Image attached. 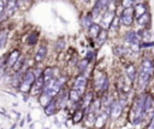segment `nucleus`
<instances>
[{
	"mask_svg": "<svg viewBox=\"0 0 154 129\" xmlns=\"http://www.w3.org/2000/svg\"><path fill=\"white\" fill-rule=\"evenodd\" d=\"M154 74V60L149 57L144 58L141 63L140 70L137 71V87L139 89H144L147 87V85L149 83L152 76Z\"/></svg>",
	"mask_w": 154,
	"mask_h": 129,
	"instance_id": "nucleus-1",
	"label": "nucleus"
},
{
	"mask_svg": "<svg viewBox=\"0 0 154 129\" xmlns=\"http://www.w3.org/2000/svg\"><path fill=\"white\" fill-rule=\"evenodd\" d=\"M87 83H88V80L83 74H81L76 77V80L74 82V86H72V89L69 93V98L72 103L80 102L81 96H82V94H83V92L87 87Z\"/></svg>",
	"mask_w": 154,
	"mask_h": 129,
	"instance_id": "nucleus-2",
	"label": "nucleus"
},
{
	"mask_svg": "<svg viewBox=\"0 0 154 129\" xmlns=\"http://www.w3.org/2000/svg\"><path fill=\"white\" fill-rule=\"evenodd\" d=\"M144 96L142 98H136L135 103H134V106L131 109V121L134 124H137L142 121L143 118V115H144Z\"/></svg>",
	"mask_w": 154,
	"mask_h": 129,
	"instance_id": "nucleus-3",
	"label": "nucleus"
},
{
	"mask_svg": "<svg viewBox=\"0 0 154 129\" xmlns=\"http://www.w3.org/2000/svg\"><path fill=\"white\" fill-rule=\"evenodd\" d=\"M36 79H38V77H36L35 73L33 71V69L25 70V73H24V75H23V79H22V81H21V83H19V86H18V87H19V90L23 92V93L29 92L30 89H32V86H33V83L35 82Z\"/></svg>",
	"mask_w": 154,
	"mask_h": 129,
	"instance_id": "nucleus-4",
	"label": "nucleus"
},
{
	"mask_svg": "<svg viewBox=\"0 0 154 129\" xmlns=\"http://www.w3.org/2000/svg\"><path fill=\"white\" fill-rule=\"evenodd\" d=\"M119 19L122 25L124 27H131L135 19V11L134 7H128V9H123L120 15H119Z\"/></svg>",
	"mask_w": 154,
	"mask_h": 129,
	"instance_id": "nucleus-5",
	"label": "nucleus"
},
{
	"mask_svg": "<svg viewBox=\"0 0 154 129\" xmlns=\"http://www.w3.org/2000/svg\"><path fill=\"white\" fill-rule=\"evenodd\" d=\"M124 41H125L127 44H129L130 47H134L135 51L141 50V48H140L141 38L139 36V34H137L136 30H133V29L128 30L127 33H125V35H124Z\"/></svg>",
	"mask_w": 154,
	"mask_h": 129,
	"instance_id": "nucleus-6",
	"label": "nucleus"
},
{
	"mask_svg": "<svg viewBox=\"0 0 154 129\" xmlns=\"http://www.w3.org/2000/svg\"><path fill=\"white\" fill-rule=\"evenodd\" d=\"M107 86H108V79H107L106 74L99 73L98 76L95 77V80H94V87H95V89L98 92H104V90H106Z\"/></svg>",
	"mask_w": 154,
	"mask_h": 129,
	"instance_id": "nucleus-7",
	"label": "nucleus"
},
{
	"mask_svg": "<svg viewBox=\"0 0 154 129\" xmlns=\"http://www.w3.org/2000/svg\"><path fill=\"white\" fill-rule=\"evenodd\" d=\"M123 108H124V102H116L112 104L111 109H110V116L112 119H117L122 112H123Z\"/></svg>",
	"mask_w": 154,
	"mask_h": 129,
	"instance_id": "nucleus-8",
	"label": "nucleus"
},
{
	"mask_svg": "<svg viewBox=\"0 0 154 129\" xmlns=\"http://www.w3.org/2000/svg\"><path fill=\"white\" fill-rule=\"evenodd\" d=\"M114 16H116V11H113V10H107V11H105V12L101 15V17H100V18H101V27L105 28V29H108V27H110L112 19L114 18Z\"/></svg>",
	"mask_w": 154,
	"mask_h": 129,
	"instance_id": "nucleus-9",
	"label": "nucleus"
},
{
	"mask_svg": "<svg viewBox=\"0 0 154 129\" xmlns=\"http://www.w3.org/2000/svg\"><path fill=\"white\" fill-rule=\"evenodd\" d=\"M43 89H45V80H43V76H40L33 83L32 89H30V94H32V95H36V94L43 92Z\"/></svg>",
	"mask_w": 154,
	"mask_h": 129,
	"instance_id": "nucleus-10",
	"label": "nucleus"
},
{
	"mask_svg": "<svg viewBox=\"0 0 154 129\" xmlns=\"http://www.w3.org/2000/svg\"><path fill=\"white\" fill-rule=\"evenodd\" d=\"M19 58H21V51H18V50H12V51L7 54L6 68H12L15 64L18 62Z\"/></svg>",
	"mask_w": 154,
	"mask_h": 129,
	"instance_id": "nucleus-11",
	"label": "nucleus"
},
{
	"mask_svg": "<svg viewBox=\"0 0 154 129\" xmlns=\"http://www.w3.org/2000/svg\"><path fill=\"white\" fill-rule=\"evenodd\" d=\"M136 22H137L140 28L148 29L150 27V15H149V12H146L144 15H142L140 17H136Z\"/></svg>",
	"mask_w": 154,
	"mask_h": 129,
	"instance_id": "nucleus-12",
	"label": "nucleus"
},
{
	"mask_svg": "<svg viewBox=\"0 0 154 129\" xmlns=\"http://www.w3.org/2000/svg\"><path fill=\"white\" fill-rule=\"evenodd\" d=\"M46 57H47V46L46 45H41L36 50L35 56H34V59H35L36 63H41V62H43L46 59Z\"/></svg>",
	"mask_w": 154,
	"mask_h": 129,
	"instance_id": "nucleus-13",
	"label": "nucleus"
},
{
	"mask_svg": "<svg viewBox=\"0 0 154 129\" xmlns=\"http://www.w3.org/2000/svg\"><path fill=\"white\" fill-rule=\"evenodd\" d=\"M17 10H18L17 0H6V16L7 17L13 16Z\"/></svg>",
	"mask_w": 154,
	"mask_h": 129,
	"instance_id": "nucleus-14",
	"label": "nucleus"
},
{
	"mask_svg": "<svg viewBox=\"0 0 154 129\" xmlns=\"http://www.w3.org/2000/svg\"><path fill=\"white\" fill-rule=\"evenodd\" d=\"M42 76H43L45 86H46V85H48L51 81H53V80L57 77V75H55V69H53V68H46V69L43 70Z\"/></svg>",
	"mask_w": 154,
	"mask_h": 129,
	"instance_id": "nucleus-15",
	"label": "nucleus"
},
{
	"mask_svg": "<svg viewBox=\"0 0 154 129\" xmlns=\"http://www.w3.org/2000/svg\"><path fill=\"white\" fill-rule=\"evenodd\" d=\"M93 23H94V18H93V16H91V12L85 13L81 17V25H82V28H84L87 30L91 27Z\"/></svg>",
	"mask_w": 154,
	"mask_h": 129,
	"instance_id": "nucleus-16",
	"label": "nucleus"
},
{
	"mask_svg": "<svg viewBox=\"0 0 154 129\" xmlns=\"http://www.w3.org/2000/svg\"><path fill=\"white\" fill-rule=\"evenodd\" d=\"M125 74H127V77H128V80L130 82L135 81V79L137 76V70H136V68H135V65H134L133 63H130V64H128V65H127Z\"/></svg>",
	"mask_w": 154,
	"mask_h": 129,
	"instance_id": "nucleus-17",
	"label": "nucleus"
},
{
	"mask_svg": "<svg viewBox=\"0 0 154 129\" xmlns=\"http://www.w3.org/2000/svg\"><path fill=\"white\" fill-rule=\"evenodd\" d=\"M101 29H102L101 24H99V23H93V24H91V27L88 29V33H89L90 38H91V39H97L98 35L100 34Z\"/></svg>",
	"mask_w": 154,
	"mask_h": 129,
	"instance_id": "nucleus-18",
	"label": "nucleus"
},
{
	"mask_svg": "<svg viewBox=\"0 0 154 129\" xmlns=\"http://www.w3.org/2000/svg\"><path fill=\"white\" fill-rule=\"evenodd\" d=\"M134 11H135V17H140L142 15H144L148 11V5L146 3H141V4H136L134 6Z\"/></svg>",
	"mask_w": 154,
	"mask_h": 129,
	"instance_id": "nucleus-19",
	"label": "nucleus"
},
{
	"mask_svg": "<svg viewBox=\"0 0 154 129\" xmlns=\"http://www.w3.org/2000/svg\"><path fill=\"white\" fill-rule=\"evenodd\" d=\"M57 106H58L57 100H51V102L45 106V113H46L47 116H52V115H54V113H55V111H57Z\"/></svg>",
	"mask_w": 154,
	"mask_h": 129,
	"instance_id": "nucleus-20",
	"label": "nucleus"
},
{
	"mask_svg": "<svg viewBox=\"0 0 154 129\" xmlns=\"http://www.w3.org/2000/svg\"><path fill=\"white\" fill-rule=\"evenodd\" d=\"M107 39H108V30L105 29V28H102L101 31H100V34L98 35V38H97L95 40L98 41L99 45H104V44L107 41Z\"/></svg>",
	"mask_w": 154,
	"mask_h": 129,
	"instance_id": "nucleus-21",
	"label": "nucleus"
},
{
	"mask_svg": "<svg viewBox=\"0 0 154 129\" xmlns=\"http://www.w3.org/2000/svg\"><path fill=\"white\" fill-rule=\"evenodd\" d=\"M39 40V33L38 31H33V33H30L28 36H27V44L29 46H34Z\"/></svg>",
	"mask_w": 154,
	"mask_h": 129,
	"instance_id": "nucleus-22",
	"label": "nucleus"
},
{
	"mask_svg": "<svg viewBox=\"0 0 154 129\" xmlns=\"http://www.w3.org/2000/svg\"><path fill=\"white\" fill-rule=\"evenodd\" d=\"M120 19H119V16H114V18L112 19V22H111V24H110V27H108V30L110 31H118L119 30V27H120Z\"/></svg>",
	"mask_w": 154,
	"mask_h": 129,
	"instance_id": "nucleus-23",
	"label": "nucleus"
},
{
	"mask_svg": "<svg viewBox=\"0 0 154 129\" xmlns=\"http://www.w3.org/2000/svg\"><path fill=\"white\" fill-rule=\"evenodd\" d=\"M91 103H93V93L91 92H88L87 94H85V96L83 98V110H87V109H89V106L91 105Z\"/></svg>",
	"mask_w": 154,
	"mask_h": 129,
	"instance_id": "nucleus-24",
	"label": "nucleus"
},
{
	"mask_svg": "<svg viewBox=\"0 0 154 129\" xmlns=\"http://www.w3.org/2000/svg\"><path fill=\"white\" fill-rule=\"evenodd\" d=\"M7 38H9V33H7V30L3 29V30H0V50H3L7 42Z\"/></svg>",
	"mask_w": 154,
	"mask_h": 129,
	"instance_id": "nucleus-25",
	"label": "nucleus"
},
{
	"mask_svg": "<svg viewBox=\"0 0 154 129\" xmlns=\"http://www.w3.org/2000/svg\"><path fill=\"white\" fill-rule=\"evenodd\" d=\"M88 65H89V60H88L87 58H83V59H81V60L77 62V68H78V71H80L81 74L87 70Z\"/></svg>",
	"mask_w": 154,
	"mask_h": 129,
	"instance_id": "nucleus-26",
	"label": "nucleus"
},
{
	"mask_svg": "<svg viewBox=\"0 0 154 129\" xmlns=\"http://www.w3.org/2000/svg\"><path fill=\"white\" fill-rule=\"evenodd\" d=\"M152 106H153V98H152V95L146 94L144 95V112H148L149 110H152Z\"/></svg>",
	"mask_w": 154,
	"mask_h": 129,
	"instance_id": "nucleus-27",
	"label": "nucleus"
},
{
	"mask_svg": "<svg viewBox=\"0 0 154 129\" xmlns=\"http://www.w3.org/2000/svg\"><path fill=\"white\" fill-rule=\"evenodd\" d=\"M51 100H52V96H51L47 92H45V90H43V92H42V94H41V96H40V104H41V105H43V106H46Z\"/></svg>",
	"mask_w": 154,
	"mask_h": 129,
	"instance_id": "nucleus-28",
	"label": "nucleus"
},
{
	"mask_svg": "<svg viewBox=\"0 0 154 129\" xmlns=\"http://www.w3.org/2000/svg\"><path fill=\"white\" fill-rule=\"evenodd\" d=\"M113 52H114V54L116 56H118V57H123L125 53H127V50L123 47V46H120V45H118V46H116L114 48H113Z\"/></svg>",
	"mask_w": 154,
	"mask_h": 129,
	"instance_id": "nucleus-29",
	"label": "nucleus"
},
{
	"mask_svg": "<svg viewBox=\"0 0 154 129\" xmlns=\"http://www.w3.org/2000/svg\"><path fill=\"white\" fill-rule=\"evenodd\" d=\"M74 119V123H78L82 118H83V109L81 110V109H78V110H76L75 111V113H74V117H72Z\"/></svg>",
	"mask_w": 154,
	"mask_h": 129,
	"instance_id": "nucleus-30",
	"label": "nucleus"
},
{
	"mask_svg": "<svg viewBox=\"0 0 154 129\" xmlns=\"http://www.w3.org/2000/svg\"><path fill=\"white\" fill-rule=\"evenodd\" d=\"M120 5L123 9H128V7H134L135 3H134V0H122Z\"/></svg>",
	"mask_w": 154,
	"mask_h": 129,
	"instance_id": "nucleus-31",
	"label": "nucleus"
},
{
	"mask_svg": "<svg viewBox=\"0 0 154 129\" xmlns=\"http://www.w3.org/2000/svg\"><path fill=\"white\" fill-rule=\"evenodd\" d=\"M0 15H6V0H0Z\"/></svg>",
	"mask_w": 154,
	"mask_h": 129,
	"instance_id": "nucleus-32",
	"label": "nucleus"
},
{
	"mask_svg": "<svg viewBox=\"0 0 154 129\" xmlns=\"http://www.w3.org/2000/svg\"><path fill=\"white\" fill-rule=\"evenodd\" d=\"M148 47H154V42L153 41H141L140 48H148Z\"/></svg>",
	"mask_w": 154,
	"mask_h": 129,
	"instance_id": "nucleus-33",
	"label": "nucleus"
},
{
	"mask_svg": "<svg viewBox=\"0 0 154 129\" xmlns=\"http://www.w3.org/2000/svg\"><path fill=\"white\" fill-rule=\"evenodd\" d=\"M6 59H7V56L0 57V68H6Z\"/></svg>",
	"mask_w": 154,
	"mask_h": 129,
	"instance_id": "nucleus-34",
	"label": "nucleus"
},
{
	"mask_svg": "<svg viewBox=\"0 0 154 129\" xmlns=\"http://www.w3.org/2000/svg\"><path fill=\"white\" fill-rule=\"evenodd\" d=\"M57 45H58L57 50L60 52V51H63V48L65 47V41H64V40H59V41L57 42Z\"/></svg>",
	"mask_w": 154,
	"mask_h": 129,
	"instance_id": "nucleus-35",
	"label": "nucleus"
},
{
	"mask_svg": "<svg viewBox=\"0 0 154 129\" xmlns=\"http://www.w3.org/2000/svg\"><path fill=\"white\" fill-rule=\"evenodd\" d=\"M85 58H87V59H88V60L90 62V59H93V58H94V51H89Z\"/></svg>",
	"mask_w": 154,
	"mask_h": 129,
	"instance_id": "nucleus-36",
	"label": "nucleus"
},
{
	"mask_svg": "<svg viewBox=\"0 0 154 129\" xmlns=\"http://www.w3.org/2000/svg\"><path fill=\"white\" fill-rule=\"evenodd\" d=\"M147 129H154V116H153V118H152V121H150V123H149Z\"/></svg>",
	"mask_w": 154,
	"mask_h": 129,
	"instance_id": "nucleus-37",
	"label": "nucleus"
},
{
	"mask_svg": "<svg viewBox=\"0 0 154 129\" xmlns=\"http://www.w3.org/2000/svg\"><path fill=\"white\" fill-rule=\"evenodd\" d=\"M5 70H6V68H0V77H3L5 75Z\"/></svg>",
	"mask_w": 154,
	"mask_h": 129,
	"instance_id": "nucleus-38",
	"label": "nucleus"
},
{
	"mask_svg": "<svg viewBox=\"0 0 154 129\" xmlns=\"http://www.w3.org/2000/svg\"><path fill=\"white\" fill-rule=\"evenodd\" d=\"M134 3H135V5H136V4H141V3H144V0H134Z\"/></svg>",
	"mask_w": 154,
	"mask_h": 129,
	"instance_id": "nucleus-39",
	"label": "nucleus"
},
{
	"mask_svg": "<svg viewBox=\"0 0 154 129\" xmlns=\"http://www.w3.org/2000/svg\"><path fill=\"white\" fill-rule=\"evenodd\" d=\"M6 17H7V16H6V15H0V22H1V21H3V19H5V18H6Z\"/></svg>",
	"mask_w": 154,
	"mask_h": 129,
	"instance_id": "nucleus-40",
	"label": "nucleus"
},
{
	"mask_svg": "<svg viewBox=\"0 0 154 129\" xmlns=\"http://www.w3.org/2000/svg\"><path fill=\"white\" fill-rule=\"evenodd\" d=\"M83 1H84V3H87V4H88V3H90V1H93V0H83ZM95 1H97V0H95Z\"/></svg>",
	"mask_w": 154,
	"mask_h": 129,
	"instance_id": "nucleus-41",
	"label": "nucleus"
},
{
	"mask_svg": "<svg viewBox=\"0 0 154 129\" xmlns=\"http://www.w3.org/2000/svg\"><path fill=\"white\" fill-rule=\"evenodd\" d=\"M28 122H32V118H30V115H28Z\"/></svg>",
	"mask_w": 154,
	"mask_h": 129,
	"instance_id": "nucleus-42",
	"label": "nucleus"
}]
</instances>
